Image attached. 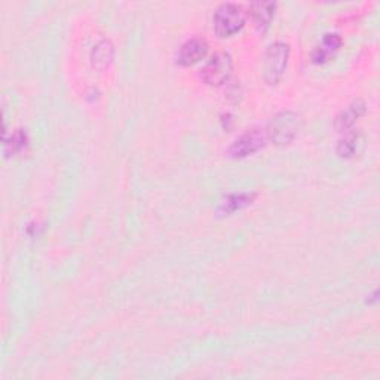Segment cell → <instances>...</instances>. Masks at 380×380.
I'll list each match as a JSON object with an SVG mask.
<instances>
[{
	"label": "cell",
	"mask_w": 380,
	"mask_h": 380,
	"mask_svg": "<svg viewBox=\"0 0 380 380\" xmlns=\"http://www.w3.org/2000/svg\"><path fill=\"white\" fill-rule=\"evenodd\" d=\"M340 46H342V37H340L336 33H327L323 37L321 44H319L314 49V54H312L314 61L315 63H324L325 59L332 54H334Z\"/></svg>",
	"instance_id": "obj_9"
},
{
	"label": "cell",
	"mask_w": 380,
	"mask_h": 380,
	"mask_svg": "<svg viewBox=\"0 0 380 380\" xmlns=\"http://www.w3.org/2000/svg\"><path fill=\"white\" fill-rule=\"evenodd\" d=\"M245 24V12L241 5L223 3L217 8L213 18V27L217 36L231 37Z\"/></svg>",
	"instance_id": "obj_2"
},
{
	"label": "cell",
	"mask_w": 380,
	"mask_h": 380,
	"mask_svg": "<svg viewBox=\"0 0 380 380\" xmlns=\"http://www.w3.org/2000/svg\"><path fill=\"white\" fill-rule=\"evenodd\" d=\"M276 3L274 2H254L249 6V14H251L253 23L258 32H266L272 23V18L275 15Z\"/></svg>",
	"instance_id": "obj_8"
},
{
	"label": "cell",
	"mask_w": 380,
	"mask_h": 380,
	"mask_svg": "<svg viewBox=\"0 0 380 380\" xmlns=\"http://www.w3.org/2000/svg\"><path fill=\"white\" fill-rule=\"evenodd\" d=\"M359 140H361V135L357 131H348L345 137L340 140L337 144V155L340 158H351L355 155L358 150Z\"/></svg>",
	"instance_id": "obj_12"
},
{
	"label": "cell",
	"mask_w": 380,
	"mask_h": 380,
	"mask_svg": "<svg viewBox=\"0 0 380 380\" xmlns=\"http://www.w3.org/2000/svg\"><path fill=\"white\" fill-rule=\"evenodd\" d=\"M256 195L254 193H232L227 195L222 204H220L218 211L223 214H232L235 211H239V209H243L245 207H248L254 201Z\"/></svg>",
	"instance_id": "obj_10"
},
{
	"label": "cell",
	"mask_w": 380,
	"mask_h": 380,
	"mask_svg": "<svg viewBox=\"0 0 380 380\" xmlns=\"http://www.w3.org/2000/svg\"><path fill=\"white\" fill-rule=\"evenodd\" d=\"M232 75V58L227 53H216L201 70L204 82L211 86H220L229 81Z\"/></svg>",
	"instance_id": "obj_4"
},
{
	"label": "cell",
	"mask_w": 380,
	"mask_h": 380,
	"mask_svg": "<svg viewBox=\"0 0 380 380\" xmlns=\"http://www.w3.org/2000/svg\"><path fill=\"white\" fill-rule=\"evenodd\" d=\"M265 142L266 137L260 129H251V131H247L235 140L231 147L227 149V155L235 159L247 158L262 150L265 147Z\"/></svg>",
	"instance_id": "obj_5"
},
{
	"label": "cell",
	"mask_w": 380,
	"mask_h": 380,
	"mask_svg": "<svg viewBox=\"0 0 380 380\" xmlns=\"http://www.w3.org/2000/svg\"><path fill=\"white\" fill-rule=\"evenodd\" d=\"M113 55H115V49H113V45L110 44V41H102L99 44H97L94 46V51L91 55L94 67H98V68L107 67L110 63H112Z\"/></svg>",
	"instance_id": "obj_11"
},
{
	"label": "cell",
	"mask_w": 380,
	"mask_h": 380,
	"mask_svg": "<svg viewBox=\"0 0 380 380\" xmlns=\"http://www.w3.org/2000/svg\"><path fill=\"white\" fill-rule=\"evenodd\" d=\"M289 58V46L284 42H274L267 46L263 59V77L269 85L281 81Z\"/></svg>",
	"instance_id": "obj_3"
},
{
	"label": "cell",
	"mask_w": 380,
	"mask_h": 380,
	"mask_svg": "<svg viewBox=\"0 0 380 380\" xmlns=\"http://www.w3.org/2000/svg\"><path fill=\"white\" fill-rule=\"evenodd\" d=\"M208 44L202 37H192L180 46L175 61L178 66H193L207 55Z\"/></svg>",
	"instance_id": "obj_6"
},
{
	"label": "cell",
	"mask_w": 380,
	"mask_h": 380,
	"mask_svg": "<svg viewBox=\"0 0 380 380\" xmlns=\"http://www.w3.org/2000/svg\"><path fill=\"white\" fill-rule=\"evenodd\" d=\"M364 113H365V103L363 102V99H357V102L351 103L346 108H343L336 117L337 131L348 133Z\"/></svg>",
	"instance_id": "obj_7"
},
{
	"label": "cell",
	"mask_w": 380,
	"mask_h": 380,
	"mask_svg": "<svg viewBox=\"0 0 380 380\" xmlns=\"http://www.w3.org/2000/svg\"><path fill=\"white\" fill-rule=\"evenodd\" d=\"M302 125V119L294 112H279L267 125V135L278 146L289 144L296 138Z\"/></svg>",
	"instance_id": "obj_1"
},
{
	"label": "cell",
	"mask_w": 380,
	"mask_h": 380,
	"mask_svg": "<svg viewBox=\"0 0 380 380\" xmlns=\"http://www.w3.org/2000/svg\"><path fill=\"white\" fill-rule=\"evenodd\" d=\"M26 142H27L26 133H23L21 129H18V131L11 137V142L6 143V146H11L12 152H18V150H21L26 146Z\"/></svg>",
	"instance_id": "obj_13"
}]
</instances>
